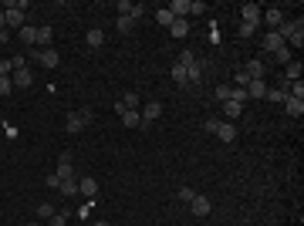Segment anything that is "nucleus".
Segmentation results:
<instances>
[{"mask_svg": "<svg viewBox=\"0 0 304 226\" xmlns=\"http://www.w3.org/2000/svg\"><path fill=\"white\" fill-rule=\"evenodd\" d=\"M92 122V108H81V112H71L68 115V122H65V132L68 135H78L85 125Z\"/></svg>", "mask_w": 304, "mask_h": 226, "instance_id": "nucleus-1", "label": "nucleus"}, {"mask_svg": "<svg viewBox=\"0 0 304 226\" xmlns=\"http://www.w3.org/2000/svg\"><path fill=\"white\" fill-rule=\"evenodd\" d=\"M4 7H7V10H4V14H7V27L20 30L24 24H27V10H20V7H17V0H7Z\"/></svg>", "mask_w": 304, "mask_h": 226, "instance_id": "nucleus-2", "label": "nucleus"}, {"mask_svg": "<svg viewBox=\"0 0 304 226\" xmlns=\"http://www.w3.org/2000/svg\"><path fill=\"white\" fill-rule=\"evenodd\" d=\"M27 54L34 57L38 64H44V68H54L57 61H61V57H57V51H54V47H44V51H41V47H27Z\"/></svg>", "mask_w": 304, "mask_h": 226, "instance_id": "nucleus-3", "label": "nucleus"}, {"mask_svg": "<svg viewBox=\"0 0 304 226\" xmlns=\"http://www.w3.org/2000/svg\"><path fill=\"white\" fill-rule=\"evenodd\" d=\"M10 81H14V91H17V88H31V85H34V75H31V68L24 64V68H14Z\"/></svg>", "mask_w": 304, "mask_h": 226, "instance_id": "nucleus-4", "label": "nucleus"}, {"mask_svg": "<svg viewBox=\"0 0 304 226\" xmlns=\"http://www.w3.org/2000/svg\"><path fill=\"white\" fill-rule=\"evenodd\" d=\"M139 115H142V125H139V128H149V125H152V122H156V118L162 115V102H149V105H145V108H142Z\"/></svg>", "mask_w": 304, "mask_h": 226, "instance_id": "nucleus-5", "label": "nucleus"}, {"mask_svg": "<svg viewBox=\"0 0 304 226\" xmlns=\"http://www.w3.org/2000/svg\"><path fill=\"white\" fill-rule=\"evenodd\" d=\"M186 68V85H200L203 81V68H206V61H193V64H183Z\"/></svg>", "mask_w": 304, "mask_h": 226, "instance_id": "nucleus-6", "label": "nucleus"}, {"mask_svg": "<svg viewBox=\"0 0 304 226\" xmlns=\"http://www.w3.org/2000/svg\"><path fill=\"white\" fill-rule=\"evenodd\" d=\"M244 71L250 75V81H264V78H267V64H264V61H257V57L244 64Z\"/></svg>", "mask_w": 304, "mask_h": 226, "instance_id": "nucleus-7", "label": "nucleus"}, {"mask_svg": "<svg viewBox=\"0 0 304 226\" xmlns=\"http://www.w3.org/2000/svg\"><path fill=\"white\" fill-rule=\"evenodd\" d=\"M132 108H139V91H125V94H122V102L115 105V112L122 115V112H132Z\"/></svg>", "mask_w": 304, "mask_h": 226, "instance_id": "nucleus-8", "label": "nucleus"}, {"mask_svg": "<svg viewBox=\"0 0 304 226\" xmlns=\"http://www.w3.org/2000/svg\"><path fill=\"white\" fill-rule=\"evenodd\" d=\"M98 192V179H92V176H81V179H78V196H95Z\"/></svg>", "mask_w": 304, "mask_h": 226, "instance_id": "nucleus-9", "label": "nucleus"}, {"mask_svg": "<svg viewBox=\"0 0 304 226\" xmlns=\"http://www.w3.org/2000/svg\"><path fill=\"white\" fill-rule=\"evenodd\" d=\"M190 209H193V216H209V209H213V206H209L206 196H193L190 199Z\"/></svg>", "mask_w": 304, "mask_h": 226, "instance_id": "nucleus-10", "label": "nucleus"}, {"mask_svg": "<svg viewBox=\"0 0 304 226\" xmlns=\"http://www.w3.org/2000/svg\"><path fill=\"white\" fill-rule=\"evenodd\" d=\"M166 10H169V14H172L176 20H179V17L186 20V17H190V0H172V4H169Z\"/></svg>", "mask_w": 304, "mask_h": 226, "instance_id": "nucleus-11", "label": "nucleus"}, {"mask_svg": "<svg viewBox=\"0 0 304 226\" xmlns=\"http://www.w3.org/2000/svg\"><path fill=\"white\" fill-rule=\"evenodd\" d=\"M17 41H24L27 47H34V44H38V27H31V24H24V27L17 30Z\"/></svg>", "mask_w": 304, "mask_h": 226, "instance_id": "nucleus-12", "label": "nucleus"}, {"mask_svg": "<svg viewBox=\"0 0 304 226\" xmlns=\"http://www.w3.org/2000/svg\"><path fill=\"white\" fill-rule=\"evenodd\" d=\"M217 139H220V142H237V125L220 122V128H217Z\"/></svg>", "mask_w": 304, "mask_h": 226, "instance_id": "nucleus-13", "label": "nucleus"}, {"mask_svg": "<svg viewBox=\"0 0 304 226\" xmlns=\"http://www.w3.org/2000/svg\"><path fill=\"white\" fill-rule=\"evenodd\" d=\"M284 108H287L291 118H301V115H304V102H301V98H291V94L284 98Z\"/></svg>", "mask_w": 304, "mask_h": 226, "instance_id": "nucleus-14", "label": "nucleus"}, {"mask_svg": "<svg viewBox=\"0 0 304 226\" xmlns=\"http://www.w3.org/2000/svg\"><path fill=\"white\" fill-rule=\"evenodd\" d=\"M260 17H264V24H267L270 30H277L281 24H284V14H281V10H274V7L267 10V14H260Z\"/></svg>", "mask_w": 304, "mask_h": 226, "instance_id": "nucleus-15", "label": "nucleus"}, {"mask_svg": "<svg viewBox=\"0 0 304 226\" xmlns=\"http://www.w3.org/2000/svg\"><path fill=\"white\" fill-rule=\"evenodd\" d=\"M301 71H304L301 61H291V64L284 68V81H287V85H291V81H301Z\"/></svg>", "mask_w": 304, "mask_h": 226, "instance_id": "nucleus-16", "label": "nucleus"}, {"mask_svg": "<svg viewBox=\"0 0 304 226\" xmlns=\"http://www.w3.org/2000/svg\"><path fill=\"white\" fill-rule=\"evenodd\" d=\"M51 44H54V30H51V27H38V44H34V47L44 51V47H51Z\"/></svg>", "mask_w": 304, "mask_h": 226, "instance_id": "nucleus-17", "label": "nucleus"}, {"mask_svg": "<svg viewBox=\"0 0 304 226\" xmlns=\"http://www.w3.org/2000/svg\"><path fill=\"white\" fill-rule=\"evenodd\" d=\"M244 91H247V98H267V81H250Z\"/></svg>", "mask_w": 304, "mask_h": 226, "instance_id": "nucleus-18", "label": "nucleus"}, {"mask_svg": "<svg viewBox=\"0 0 304 226\" xmlns=\"http://www.w3.org/2000/svg\"><path fill=\"white\" fill-rule=\"evenodd\" d=\"M277 47H284L281 34H277V30H267V38H264V51H270V54H274Z\"/></svg>", "mask_w": 304, "mask_h": 226, "instance_id": "nucleus-19", "label": "nucleus"}, {"mask_svg": "<svg viewBox=\"0 0 304 226\" xmlns=\"http://www.w3.org/2000/svg\"><path fill=\"white\" fill-rule=\"evenodd\" d=\"M260 14H264V10H260V4H244V20H247V24H257V20H260Z\"/></svg>", "mask_w": 304, "mask_h": 226, "instance_id": "nucleus-20", "label": "nucleus"}, {"mask_svg": "<svg viewBox=\"0 0 304 226\" xmlns=\"http://www.w3.org/2000/svg\"><path fill=\"white\" fill-rule=\"evenodd\" d=\"M122 125H125V128H135V125H142V115H139V108H132V112H122Z\"/></svg>", "mask_w": 304, "mask_h": 226, "instance_id": "nucleus-21", "label": "nucleus"}, {"mask_svg": "<svg viewBox=\"0 0 304 226\" xmlns=\"http://www.w3.org/2000/svg\"><path fill=\"white\" fill-rule=\"evenodd\" d=\"M169 30H172V38H186V34H190V20H172L169 24Z\"/></svg>", "mask_w": 304, "mask_h": 226, "instance_id": "nucleus-22", "label": "nucleus"}, {"mask_svg": "<svg viewBox=\"0 0 304 226\" xmlns=\"http://www.w3.org/2000/svg\"><path fill=\"white\" fill-rule=\"evenodd\" d=\"M85 41H88V47H102V44H105V30L92 27V30L85 34Z\"/></svg>", "mask_w": 304, "mask_h": 226, "instance_id": "nucleus-23", "label": "nucleus"}, {"mask_svg": "<svg viewBox=\"0 0 304 226\" xmlns=\"http://www.w3.org/2000/svg\"><path fill=\"white\" fill-rule=\"evenodd\" d=\"M57 192H61V196H78V179H65L57 186Z\"/></svg>", "mask_w": 304, "mask_h": 226, "instance_id": "nucleus-24", "label": "nucleus"}, {"mask_svg": "<svg viewBox=\"0 0 304 226\" xmlns=\"http://www.w3.org/2000/svg\"><path fill=\"white\" fill-rule=\"evenodd\" d=\"M274 57L281 61V64H291V61H294V51L284 44V47H277V51H274Z\"/></svg>", "mask_w": 304, "mask_h": 226, "instance_id": "nucleus-25", "label": "nucleus"}, {"mask_svg": "<svg viewBox=\"0 0 304 226\" xmlns=\"http://www.w3.org/2000/svg\"><path fill=\"white\" fill-rule=\"evenodd\" d=\"M240 112H244V105H237V102H223V115H227V118H237Z\"/></svg>", "mask_w": 304, "mask_h": 226, "instance_id": "nucleus-26", "label": "nucleus"}, {"mask_svg": "<svg viewBox=\"0 0 304 226\" xmlns=\"http://www.w3.org/2000/svg\"><path fill=\"white\" fill-rule=\"evenodd\" d=\"M156 20H159V27H169V24H172V20H176V17H172L169 10L162 7V10H156Z\"/></svg>", "mask_w": 304, "mask_h": 226, "instance_id": "nucleus-27", "label": "nucleus"}, {"mask_svg": "<svg viewBox=\"0 0 304 226\" xmlns=\"http://www.w3.org/2000/svg\"><path fill=\"white\" fill-rule=\"evenodd\" d=\"M172 81L176 85H186V68L183 64H172Z\"/></svg>", "mask_w": 304, "mask_h": 226, "instance_id": "nucleus-28", "label": "nucleus"}, {"mask_svg": "<svg viewBox=\"0 0 304 226\" xmlns=\"http://www.w3.org/2000/svg\"><path fill=\"white\" fill-rule=\"evenodd\" d=\"M227 102L244 105V102H247V91H244V88H230V98H227Z\"/></svg>", "mask_w": 304, "mask_h": 226, "instance_id": "nucleus-29", "label": "nucleus"}, {"mask_svg": "<svg viewBox=\"0 0 304 226\" xmlns=\"http://www.w3.org/2000/svg\"><path fill=\"white\" fill-rule=\"evenodd\" d=\"M38 216H41V219H51V216H54V206H51V203H41V206H38Z\"/></svg>", "mask_w": 304, "mask_h": 226, "instance_id": "nucleus-30", "label": "nucleus"}, {"mask_svg": "<svg viewBox=\"0 0 304 226\" xmlns=\"http://www.w3.org/2000/svg\"><path fill=\"white\" fill-rule=\"evenodd\" d=\"M14 91V81H10V75H0V94H10Z\"/></svg>", "mask_w": 304, "mask_h": 226, "instance_id": "nucleus-31", "label": "nucleus"}, {"mask_svg": "<svg viewBox=\"0 0 304 226\" xmlns=\"http://www.w3.org/2000/svg\"><path fill=\"white\" fill-rule=\"evenodd\" d=\"M115 27L122 30V34H129V30H132V17H118V20H115Z\"/></svg>", "mask_w": 304, "mask_h": 226, "instance_id": "nucleus-32", "label": "nucleus"}, {"mask_svg": "<svg viewBox=\"0 0 304 226\" xmlns=\"http://www.w3.org/2000/svg\"><path fill=\"white\" fill-rule=\"evenodd\" d=\"M48 226H68V213H54V216L48 219Z\"/></svg>", "mask_w": 304, "mask_h": 226, "instance_id": "nucleus-33", "label": "nucleus"}, {"mask_svg": "<svg viewBox=\"0 0 304 226\" xmlns=\"http://www.w3.org/2000/svg\"><path fill=\"white\" fill-rule=\"evenodd\" d=\"M132 0H118V14H122V17H129V14H132Z\"/></svg>", "mask_w": 304, "mask_h": 226, "instance_id": "nucleus-34", "label": "nucleus"}, {"mask_svg": "<svg viewBox=\"0 0 304 226\" xmlns=\"http://www.w3.org/2000/svg\"><path fill=\"white\" fill-rule=\"evenodd\" d=\"M230 88H233V85H217V102H227V98H230Z\"/></svg>", "mask_w": 304, "mask_h": 226, "instance_id": "nucleus-35", "label": "nucleus"}, {"mask_svg": "<svg viewBox=\"0 0 304 226\" xmlns=\"http://www.w3.org/2000/svg\"><path fill=\"white\" fill-rule=\"evenodd\" d=\"M254 30H257V24H247V20H244V24H240V38H250Z\"/></svg>", "mask_w": 304, "mask_h": 226, "instance_id": "nucleus-36", "label": "nucleus"}, {"mask_svg": "<svg viewBox=\"0 0 304 226\" xmlns=\"http://www.w3.org/2000/svg\"><path fill=\"white\" fill-rule=\"evenodd\" d=\"M190 14H206V4H203V0H193V4H190Z\"/></svg>", "mask_w": 304, "mask_h": 226, "instance_id": "nucleus-37", "label": "nucleus"}, {"mask_svg": "<svg viewBox=\"0 0 304 226\" xmlns=\"http://www.w3.org/2000/svg\"><path fill=\"white\" fill-rule=\"evenodd\" d=\"M193 196H196V192H193V189H190V186H183V189H179V199H183V203H190V199H193Z\"/></svg>", "mask_w": 304, "mask_h": 226, "instance_id": "nucleus-38", "label": "nucleus"}, {"mask_svg": "<svg viewBox=\"0 0 304 226\" xmlns=\"http://www.w3.org/2000/svg\"><path fill=\"white\" fill-rule=\"evenodd\" d=\"M267 98H270V102H284L287 91H267Z\"/></svg>", "mask_w": 304, "mask_h": 226, "instance_id": "nucleus-39", "label": "nucleus"}, {"mask_svg": "<svg viewBox=\"0 0 304 226\" xmlns=\"http://www.w3.org/2000/svg\"><path fill=\"white\" fill-rule=\"evenodd\" d=\"M142 14H145V7H142V4H135V7H132V14H129V17H132V20H139V17H142Z\"/></svg>", "mask_w": 304, "mask_h": 226, "instance_id": "nucleus-40", "label": "nucleus"}, {"mask_svg": "<svg viewBox=\"0 0 304 226\" xmlns=\"http://www.w3.org/2000/svg\"><path fill=\"white\" fill-rule=\"evenodd\" d=\"M196 57H193V51H183V57H179V64H193Z\"/></svg>", "mask_w": 304, "mask_h": 226, "instance_id": "nucleus-41", "label": "nucleus"}, {"mask_svg": "<svg viewBox=\"0 0 304 226\" xmlns=\"http://www.w3.org/2000/svg\"><path fill=\"white\" fill-rule=\"evenodd\" d=\"M217 128H220V118H209V122H206V132L217 135Z\"/></svg>", "mask_w": 304, "mask_h": 226, "instance_id": "nucleus-42", "label": "nucleus"}, {"mask_svg": "<svg viewBox=\"0 0 304 226\" xmlns=\"http://www.w3.org/2000/svg\"><path fill=\"white\" fill-rule=\"evenodd\" d=\"M48 186H51V189H57V186H61V179H57V172H51V176H48Z\"/></svg>", "mask_w": 304, "mask_h": 226, "instance_id": "nucleus-43", "label": "nucleus"}, {"mask_svg": "<svg viewBox=\"0 0 304 226\" xmlns=\"http://www.w3.org/2000/svg\"><path fill=\"white\" fill-rule=\"evenodd\" d=\"M0 30H7V14L0 10Z\"/></svg>", "mask_w": 304, "mask_h": 226, "instance_id": "nucleus-44", "label": "nucleus"}, {"mask_svg": "<svg viewBox=\"0 0 304 226\" xmlns=\"http://www.w3.org/2000/svg\"><path fill=\"white\" fill-rule=\"evenodd\" d=\"M92 226H108V223H105V219H95V223H92Z\"/></svg>", "mask_w": 304, "mask_h": 226, "instance_id": "nucleus-45", "label": "nucleus"}, {"mask_svg": "<svg viewBox=\"0 0 304 226\" xmlns=\"http://www.w3.org/2000/svg\"><path fill=\"white\" fill-rule=\"evenodd\" d=\"M27 226H38V223H27Z\"/></svg>", "mask_w": 304, "mask_h": 226, "instance_id": "nucleus-46", "label": "nucleus"}]
</instances>
